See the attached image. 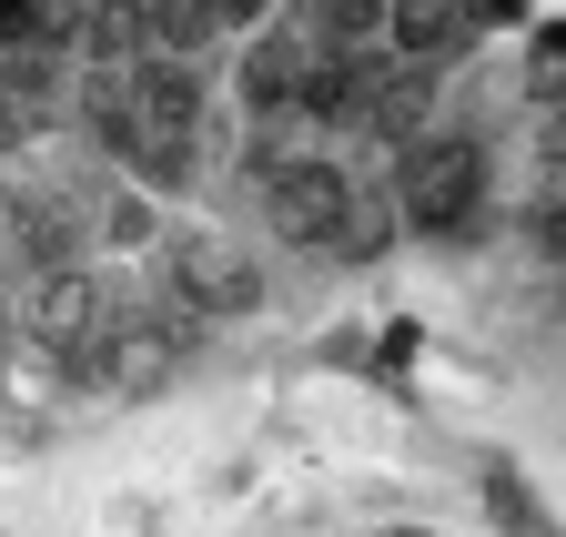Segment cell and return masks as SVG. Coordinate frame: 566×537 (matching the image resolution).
<instances>
[{
	"label": "cell",
	"instance_id": "obj_6",
	"mask_svg": "<svg viewBox=\"0 0 566 537\" xmlns=\"http://www.w3.org/2000/svg\"><path fill=\"white\" fill-rule=\"evenodd\" d=\"M304 61H314V21H263V41L243 51V72H233L243 112H253V122H294V102H304Z\"/></svg>",
	"mask_w": 566,
	"mask_h": 537
},
{
	"label": "cell",
	"instance_id": "obj_14",
	"mask_svg": "<svg viewBox=\"0 0 566 537\" xmlns=\"http://www.w3.org/2000/svg\"><path fill=\"white\" fill-rule=\"evenodd\" d=\"M526 82H536L546 102L566 92V31H546V41H536V61H526Z\"/></svg>",
	"mask_w": 566,
	"mask_h": 537
},
{
	"label": "cell",
	"instance_id": "obj_2",
	"mask_svg": "<svg viewBox=\"0 0 566 537\" xmlns=\"http://www.w3.org/2000/svg\"><path fill=\"white\" fill-rule=\"evenodd\" d=\"M263 214H273V234L294 244V254H344L365 193H354V173H344L334 153H283V163L263 173Z\"/></svg>",
	"mask_w": 566,
	"mask_h": 537
},
{
	"label": "cell",
	"instance_id": "obj_8",
	"mask_svg": "<svg viewBox=\"0 0 566 537\" xmlns=\"http://www.w3.org/2000/svg\"><path fill=\"white\" fill-rule=\"evenodd\" d=\"M82 244H92V224H82V204H71L61 183L11 204V254H21V275H61V264H82Z\"/></svg>",
	"mask_w": 566,
	"mask_h": 537
},
{
	"label": "cell",
	"instance_id": "obj_1",
	"mask_svg": "<svg viewBox=\"0 0 566 537\" xmlns=\"http://www.w3.org/2000/svg\"><path fill=\"white\" fill-rule=\"evenodd\" d=\"M395 214L415 234H475L485 224V143L475 132H415L395 163Z\"/></svg>",
	"mask_w": 566,
	"mask_h": 537
},
{
	"label": "cell",
	"instance_id": "obj_16",
	"mask_svg": "<svg viewBox=\"0 0 566 537\" xmlns=\"http://www.w3.org/2000/svg\"><path fill=\"white\" fill-rule=\"evenodd\" d=\"M556 102H566V92H556Z\"/></svg>",
	"mask_w": 566,
	"mask_h": 537
},
{
	"label": "cell",
	"instance_id": "obj_5",
	"mask_svg": "<svg viewBox=\"0 0 566 537\" xmlns=\"http://www.w3.org/2000/svg\"><path fill=\"white\" fill-rule=\"evenodd\" d=\"M375 82H385V51H375V41H314L294 122H334V132H354V122H365V102H375Z\"/></svg>",
	"mask_w": 566,
	"mask_h": 537
},
{
	"label": "cell",
	"instance_id": "obj_13",
	"mask_svg": "<svg viewBox=\"0 0 566 537\" xmlns=\"http://www.w3.org/2000/svg\"><path fill=\"white\" fill-rule=\"evenodd\" d=\"M526 244H536V264H566V173L526 204Z\"/></svg>",
	"mask_w": 566,
	"mask_h": 537
},
{
	"label": "cell",
	"instance_id": "obj_3",
	"mask_svg": "<svg viewBox=\"0 0 566 537\" xmlns=\"http://www.w3.org/2000/svg\"><path fill=\"white\" fill-rule=\"evenodd\" d=\"M112 334H122V385H132V395H163V385L202 355L212 314H192L182 295H142V304L112 314Z\"/></svg>",
	"mask_w": 566,
	"mask_h": 537
},
{
	"label": "cell",
	"instance_id": "obj_12",
	"mask_svg": "<svg viewBox=\"0 0 566 537\" xmlns=\"http://www.w3.org/2000/svg\"><path fill=\"white\" fill-rule=\"evenodd\" d=\"M92 234H102V244H132V254H142V244H153V234H163V214H153V193H112V204H102V224H92Z\"/></svg>",
	"mask_w": 566,
	"mask_h": 537
},
{
	"label": "cell",
	"instance_id": "obj_15",
	"mask_svg": "<svg viewBox=\"0 0 566 537\" xmlns=\"http://www.w3.org/2000/svg\"><path fill=\"white\" fill-rule=\"evenodd\" d=\"M223 11V31H253V21H273V0H212Z\"/></svg>",
	"mask_w": 566,
	"mask_h": 537
},
{
	"label": "cell",
	"instance_id": "obj_10",
	"mask_svg": "<svg viewBox=\"0 0 566 537\" xmlns=\"http://www.w3.org/2000/svg\"><path fill=\"white\" fill-rule=\"evenodd\" d=\"M465 0H385V51L395 61H446V51H465Z\"/></svg>",
	"mask_w": 566,
	"mask_h": 537
},
{
	"label": "cell",
	"instance_id": "obj_4",
	"mask_svg": "<svg viewBox=\"0 0 566 537\" xmlns=\"http://www.w3.org/2000/svg\"><path fill=\"white\" fill-rule=\"evenodd\" d=\"M163 295H182L192 314H253L263 304V275L233 244H212V234H172L163 244Z\"/></svg>",
	"mask_w": 566,
	"mask_h": 537
},
{
	"label": "cell",
	"instance_id": "obj_11",
	"mask_svg": "<svg viewBox=\"0 0 566 537\" xmlns=\"http://www.w3.org/2000/svg\"><path fill=\"white\" fill-rule=\"evenodd\" d=\"M142 21H153V51H212L223 41V11H212V0H142Z\"/></svg>",
	"mask_w": 566,
	"mask_h": 537
},
{
	"label": "cell",
	"instance_id": "obj_7",
	"mask_svg": "<svg viewBox=\"0 0 566 537\" xmlns=\"http://www.w3.org/2000/svg\"><path fill=\"white\" fill-rule=\"evenodd\" d=\"M102 324H112V295L82 275V264H61V275H31V314H21L31 355H61V345H82V334H102Z\"/></svg>",
	"mask_w": 566,
	"mask_h": 537
},
{
	"label": "cell",
	"instance_id": "obj_9",
	"mask_svg": "<svg viewBox=\"0 0 566 537\" xmlns=\"http://www.w3.org/2000/svg\"><path fill=\"white\" fill-rule=\"evenodd\" d=\"M424 112H436V61H385V82H375V102H365V122H354V132L405 153L415 132H424Z\"/></svg>",
	"mask_w": 566,
	"mask_h": 537
}]
</instances>
